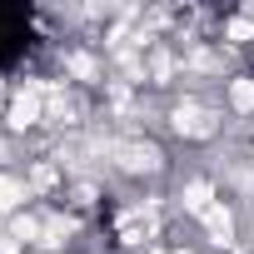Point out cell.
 <instances>
[{"label": "cell", "mask_w": 254, "mask_h": 254, "mask_svg": "<svg viewBox=\"0 0 254 254\" xmlns=\"http://www.w3.org/2000/svg\"><path fill=\"white\" fill-rule=\"evenodd\" d=\"M170 130L180 140H214L219 135V110L204 105L199 95H185V100L170 105Z\"/></svg>", "instance_id": "2"}, {"label": "cell", "mask_w": 254, "mask_h": 254, "mask_svg": "<svg viewBox=\"0 0 254 254\" xmlns=\"http://www.w3.org/2000/svg\"><path fill=\"white\" fill-rule=\"evenodd\" d=\"M40 125H45V80H25L20 90H10L5 130L10 135H25V130H40Z\"/></svg>", "instance_id": "3"}, {"label": "cell", "mask_w": 254, "mask_h": 254, "mask_svg": "<svg viewBox=\"0 0 254 254\" xmlns=\"http://www.w3.org/2000/svg\"><path fill=\"white\" fill-rule=\"evenodd\" d=\"M105 165L125 180H155V175H165V150L145 135H110Z\"/></svg>", "instance_id": "1"}, {"label": "cell", "mask_w": 254, "mask_h": 254, "mask_svg": "<svg viewBox=\"0 0 254 254\" xmlns=\"http://www.w3.org/2000/svg\"><path fill=\"white\" fill-rule=\"evenodd\" d=\"M224 110L239 120H254V75H229L224 80Z\"/></svg>", "instance_id": "4"}, {"label": "cell", "mask_w": 254, "mask_h": 254, "mask_svg": "<svg viewBox=\"0 0 254 254\" xmlns=\"http://www.w3.org/2000/svg\"><path fill=\"white\" fill-rule=\"evenodd\" d=\"M25 199H30V190H25V175L0 170V219H15Z\"/></svg>", "instance_id": "5"}]
</instances>
